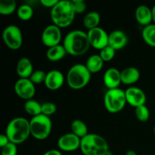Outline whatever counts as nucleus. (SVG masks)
<instances>
[{
    "mask_svg": "<svg viewBox=\"0 0 155 155\" xmlns=\"http://www.w3.org/2000/svg\"><path fill=\"white\" fill-rule=\"evenodd\" d=\"M153 155H155V154H153Z\"/></svg>",
    "mask_w": 155,
    "mask_h": 155,
    "instance_id": "obj_41",
    "label": "nucleus"
},
{
    "mask_svg": "<svg viewBox=\"0 0 155 155\" xmlns=\"http://www.w3.org/2000/svg\"><path fill=\"white\" fill-rule=\"evenodd\" d=\"M87 35L89 43L92 48L101 51L108 45L109 34L101 27H98L88 30Z\"/></svg>",
    "mask_w": 155,
    "mask_h": 155,
    "instance_id": "obj_9",
    "label": "nucleus"
},
{
    "mask_svg": "<svg viewBox=\"0 0 155 155\" xmlns=\"http://www.w3.org/2000/svg\"><path fill=\"white\" fill-rule=\"evenodd\" d=\"M2 39L6 46L12 50H18L23 44V35L18 26L9 25L2 32Z\"/></svg>",
    "mask_w": 155,
    "mask_h": 155,
    "instance_id": "obj_8",
    "label": "nucleus"
},
{
    "mask_svg": "<svg viewBox=\"0 0 155 155\" xmlns=\"http://www.w3.org/2000/svg\"><path fill=\"white\" fill-rule=\"evenodd\" d=\"M140 78V71L135 67H128L121 71V82L126 85H133Z\"/></svg>",
    "mask_w": 155,
    "mask_h": 155,
    "instance_id": "obj_19",
    "label": "nucleus"
},
{
    "mask_svg": "<svg viewBox=\"0 0 155 155\" xmlns=\"http://www.w3.org/2000/svg\"><path fill=\"white\" fill-rule=\"evenodd\" d=\"M103 82L108 89L119 88L121 82V72L118 69L111 68L107 69L103 76Z\"/></svg>",
    "mask_w": 155,
    "mask_h": 155,
    "instance_id": "obj_16",
    "label": "nucleus"
},
{
    "mask_svg": "<svg viewBox=\"0 0 155 155\" xmlns=\"http://www.w3.org/2000/svg\"><path fill=\"white\" fill-rule=\"evenodd\" d=\"M72 133L80 139H83L89 134L88 133V127L86 124L81 120H74L71 125Z\"/></svg>",
    "mask_w": 155,
    "mask_h": 155,
    "instance_id": "obj_23",
    "label": "nucleus"
},
{
    "mask_svg": "<svg viewBox=\"0 0 155 155\" xmlns=\"http://www.w3.org/2000/svg\"><path fill=\"white\" fill-rule=\"evenodd\" d=\"M17 74L20 78L29 79L33 73V67L28 58H21L18 60L16 66Z\"/></svg>",
    "mask_w": 155,
    "mask_h": 155,
    "instance_id": "obj_17",
    "label": "nucleus"
},
{
    "mask_svg": "<svg viewBox=\"0 0 155 155\" xmlns=\"http://www.w3.org/2000/svg\"><path fill=\"white\" fill-rule=\"evenodd\" d=\"M62 33L60 27H57L54 24L48 25L42 31V42L48 48L60 45L61 40Z\"/></svg>",
    "mask_w": 155,
    "mask_h": 155,
    "instance_id": "obj_10",
    "label": "nucleus"
},
{
    "mask_svg": "<svg viewBox=\"0 0 155 155\" xmlns=\"http://www.w3.org/2000/svg\"><path fill=\"white\" fill-rule=\"evenodd\" d=\"M125 94L127 104L135 108L144 105L146 103V95L144 91L139 88L134 86L127 88L125 90Z\"/></svg>",
    "mask_w": 155,
    "mask_h": 155,
    "instance_id": "obj_13",
    "label": "nucleus"
},
{
    "mask_svg": "<svg viewBox=\"0 0 155 155\" xmlns=\"http://www.w3.org/2000/svg\"><path fill=\"white\" fill-rule=\"evenodd\" d=\"M17 4L15 0H2L0 2V15L8 16L16 11Z\"/></svg>",
    "mask_w": 155,
    "mask_h": 155,
    "instance_id": "obj_26",
    "label": "nucleus"
},
{
    "mask_svg": "<svg viewBox=\"0 0 155 155\" xmlns=\"http://www.w3.org/2000/svg\"><path fill=\"white\" fill-rule=\"evenodd\" d=\"M154 135H155V126H154Z\"/></svg>",
    "mask_w": 155,
    "mask_h": 155,
    "instance_id": "obj_40",
    "label": "nucleus"
},
{
    "mask_svg": "<svg viewBox=\"0 0 155 155\" xmlns=\"http://www.w3.org/2000/svg\"><path fill=\"white\" fill-rule=\"evenodd\" d=\"M142 36L144 42L151 47H155V24L144 27L142 31Z\"/></svg>",
    "mask_w": 155,
    "mask_h": 155,
    "instance_id": "obj_24",
    "label": "nucleus"
},
{
    "mask_svg": "<svg viewBox=\"0 0 155 155\" xmlns=\"http://www.w3.org/2000/svg\"><path fill=\"white\" fill-rule=\"evenodd\" d=\"M30 135L37 140H45L51 134L52 123L49 117L43 114L33 117L30 120Z\"/></svg>",
    "mask_w": 155,
    "mask_h": 155,
    "instance_id": "obj_6",
    "label": "nucleus"
},
{
    "mask_svg": "<svg viewBox=\"0 0 155 155\" xmlns=\"http://www.w3.org/2000/svg\"><path fill=\"white\" fill-rule=\"evenodd\" d=\"M136 19L139 24L144 27L151 24L153 21L151 9L145 5L138 6L136 10Z\"/></svg>",
    "mask_w": 155,
    "mask_h": 155,
    "instance_id": "obj_18",
    "label": "nucleus"
},
{
    "mask_svg": "<svg viewBox=\"0 0 155 155\" xmlns=\"http://www.w3.org/2000/svg\"><path fill=\"white\" fill-rule=\"evenodd\" d=\"M2 155H17L18 154V147L17 145L9 142L8 145L2 148Z\"/></svg>",
    "mask_w": 155,
    "mask_h": 155,
    "instance_id": "obj_33",
    "label": "nucleus"
},
{
    "mask_svg": "<svg viewBox=\"0 0 155 155\" xmlns=\"http://www.w3.org/2000/svg\"><path fill=\"white\" fill-rule=\"evenodd\" d=\"M64 83V76L58 70H52L46 74L45 84V87L49 90L55 91L62 87Z\"/></svg>",
    "mask_w": 155,
    "mask_h": 155,
    "instance_id": "obj_14",
    "label": "nucleus"
},
{
    "mask_svg": "<svg viewBox=\"0 0 155 155\" xmlns=\"http://www.w3.org/2000/svg\"><path fill=\"white\" fill-rule=\"evenodd\" d=\"M43 155H62V154L60 151H58V150L51 149L48 150L46 152L44 153Z\"/></svg>",
    "mask_w": 155,
    "mask_h": 155,
    "instance_id": "obj_36",
    "label": "nucleus"
},
{
    "mask_svg": "<svg viewBox=\"0 0 155 155\" xmlns=\"http://www.w3.org/2000/svg\"><path fill=\"white\" fill-rule=\"evenodd\" d=\"M80 149L83 155H104L109 151V145L102 136L89 133L81 139Z\"/></svg>",
    "mask_w": 155,
    "mask_h": 155,
    "instance_id": "obj_4",
    "label": "nucleus"
},
{
    "mask_svg": "<svg viewBox=\"0 0 155 155\" xmlns=\"http://www.w3.org/2000/svg\"><path fill=\"white\" fill-rule=\"evenodd\" d=\"M126 155H137V154H136V151H133V150H129V151H127V153H126Z\"/></svg>",
    "mask_w": 155,
    "mask_h": 155,
    "instance_id": "obj_37",
    "label": "nucleus"
},
{
    "mask_svg": "<svg viewBox=\"0 0 155 155\" xmlns=\"http://www.w3.org/2000/svg\"><path fill=\"white\" fill-rule=\"evenodd\" d=\"M76 13L70 0H61L51 9V19L53 24L61 28H66L72 24Z\"/></svg>",
    "mask_w": 155,
    "mask_h": 155,
    "instance_id": "obj_2",
    "label": "nucleus"
},
{
    "mask_svg": "<svg viewBox=\"0 0 155 155\" xmlns=\"http://www.w3.org/2000/svg\"><path fill=\"white\" fill-rule=\"evenodd\" d=\"M92 74L86 65L77 64L71 67L67 74V83L70 88L75 90L86 87L91 80Z\"/></svg>",
    "mask_w": 155,
    "mask_h": 155,
    "instance_id": "obj_5",
    "label": "nucleus"
},
{
    "mask_svg": "<svg viewBox=\"0 0 155 155\" xmlns=\"http://www.w3.org/2000/svg\"><path fill=\"white\" fill-rule=\"evenodd\" d=\"M101 21V16L99 13L97 12H90L85 15L83 18V26L88 30L98 27V25Z\"/></svg>",
    "mask_w": 155,
    "mask_h": 155,
    "instance_id": "obj_22",
    "label": "nucleus"
},
{
    "mask_svg": "<svg viewBox=\"0 0 155 155\" xmlns=\"http://www.w3.org/2000/svg\"><path fill=\"white\" fill-rule=\"evenodd\" d=\"M151 12H152V18H153V21L155 23V5L153 6V8H151Z\"/></svg>",
    "mask_w": 155,
    "mask_h": 155,
    "instance_id": "obj_38",
    "label": "nucleus"
},
{
    "mask_svg": "<svg viewBox=\"0 0 155 155\" xmlns=\"http://www.w3.org/2000/svg\"><path fill=\"white\" fill-rule=\"evenodd\" d=\"M81 139L73 133H66L61 136L58 140V147L61 151L71 152L80 148Z\"/></svg>",
    "mask_w": 155,
    "mask_h": 155,
    "instance_id": "obj_12",
    "label": "nucleus"
},
{
    "mask_svg": "<svg viewBox=\"0 0 155 155\" xmlns=\"http://www.w3.org/2000/svg\"><path fill=\"white\" fill-rule=\"evenodd\" d=\"M63 45L67 53L72 56H81L90 48L87 33L80 30L70 32L64 39Z\"/></svg>",
    "mask_w": 155,
    "mask_h": 155,
    "instance_id": "obj_1",
    "label": "nucleus"
},
{
    "mask_svg": "<svg viewBox=\"0 0 155 155\" xmlns=\"http://www.w3.org/2000/svg\"><path fill=\"white\" fill-rule=\"evenodd\" d=\"M17 15L18 18L24 21H27L32 18L33 15V8L27 4L21 5L17 10Z\"/></svg>",
    "mask_w": 155,
    "mask_h": 155,
    "instance_id": "obj_27",
    "label": "nucleus"
},
{
    "mask_svg": "<svg viewBox=\"0 0 155 155\" xmlns=\"http://www.w3.org/2000/svg\"><path fill=\"white\" fill-rule=\"evenodd\" d=\"M57 110V106L53 102H44L42 104V114L50 117Z\"/></svg>",
    "mask_w": 155,
    "mask_h": 155,
    "instance_id": "obj_31",
    "label": "nucleus"
},
{
    "mask_svg": "<svg viewBox=\"0 0 155 155\" xmlns=\"http://www.w3.org/2000/svg\"><path fill=\"white\" fill-rule=\"evenodd\" d=\"M104 155H113V154H112L111 151H110V150H109V151H107Z\"/></svg>",
    "mask_w": 155,
    "mask_h": 155,
    "instance_id": "obj_39",
    "label": "nucleus"
},
{
    "mask_svg": "<svg viewBox=\"0 0 155 155\" xmlns=\"http://www.w3.org/2000/svg\"><path fill=\"white\" fill-rule=\"evenodd\" d=\"M104 63L99 54H92L86 61V67L91 74H97L101 71Z\"/></svg>",
    "mask_w": 155,
    "mask_h": 155,
    "instance_id": "obj_21",
    "label": "nucleus"
},
{
    "mask_svg": "<svg viewBox=\"0 0 155 155\" xmlns=\"http://www.w3.org/2000/svg\"><path fill=\"white\" fill-rule=\"evenodd\" d=\"M135 114H136V118L142 123L147 122L150 118L149 109L145 104L136 107L135 110Z\"/></svg>",
    "mask_w": 155,
    "mask_h": 155,
    "instance_id": "obj_28",
    "label": "nucleus"
},
{
    "mask_svg": "<svg viewBox=\"0 0 155 155\" xmlns=\"http://www.w3.org/2000/svg\"><path fill=\"white\" fill-rule=\"evenodd\" d=\"M76 15L83 14L86 10V4L83 0H71Z\"/></svg>",
    "mask_w": 155,
    "mask_h": 155,
    "instance_id": "obj_32",
    "label": "nucleus"
},
{
    "mask_svg": "<svg viewBox=\"0 0 155 155\" xmlns=\"http://www.w3.org/2000/svg\"><path fill=\"white\" fill-rule=\"evenodd\" d=\"M5 135L10 142L17 145L23 143L30 136V121L21 117L14 118L8 124Z\"/></svg>",
    "mask_w": 155,
    "mask_h": 155,
    "instance_id": "obj_3",
    "label": "nucleus"
},
{
    "mask_svg": "<svg viewBox=\"0 0 155 155\" xmlns=\"http://www.w3.org/2000/svg\"><path fill=\"white\" fill-rule=\"evenodd\" d=\"M127 43H128V36L123 30H114L109 34L108 45L113 48L115 51L123 49L125 48Z\"/></svg>",
    "mask_w": 155,
    "mask_h": 155,
    "instance_id": "obj_15",
    "label": "nucleus"
},
{
    "mask_svg": "<svg viewBox=\"0 0 155 155\" xmlns=\"http://www.w3.org/2000/svg\"><path fill=\"white\" fill-rule=\"evenodd\" d=\"M9 142H10V141L5 134L0 135V147H1V148L8 145Z\"/></svg>",
    "mask_w": 155,
    "mask_h": 155,
    "instance_id": "obj_35",
    "label": "nucleus"
},
{
    "mask_svg": "<svg viewBox=\"0 0 155 155\" xmlns=\"http://www.w3.org/2000/svg\"><path fill=\"white\" fill-rule=\"evenodd\" d=\"M58 2V0H40V3L42 6L48 8H52Z\"/></svg>",
    "mask_w": 155,
    "mask_h": 155,
    "instance_id": "obj_34",
    "label": "nucleus"
},
{
    "mask_svg": "<svg viewBox=\"0 0 155 155\" xmlns=\"http://www.w3.org/2000/svg\"><path fill=\"white\" fill-rule=\"evenodd\" d=\"M68 54L63 45H58L48 48L46 51V58L51 62L59 61Z\"/></svg>",
    "mask_w": 155,
    "mask_h": 155,
    "instance_id": "obj_20",
    "label": "nucleus"
},
{
    "mask_svg": "<svg viewBox=\"0 0 155 155\" xmlns=\"http://www.w3.org/2000/svg\"><path fill=\"white\" fill-rule=\"evenodd\" d=\"M15 92L19 98L28 101L36 94V87L30 79H18L15 84Z\"/></svg>",
    "mask_w": 155,
    "mask_h": 155,
    "instance_id": "obj_11",
    "label": "nucleus"
},
{
    "mask_svg": "<svg viewBox=\"0 0 155 155\" xmlns=\"http://www.w3.org/2000/svg\"><path fill=\"white\" fill-rule=\"evenodd\" d=\"M24 110L28 114L32 117H36L39 114H42V104H39L37 101L33 99L26 101L24 103Z\"/></svg>",
    "mask_w": 155,
    "mask_h": 155,
    "instance_id": "obj_25",
    "label": "nucleus"
},
{
    "mask_svg": "<svg viewBox=\"0 0 155 155\" xmlns=\"http://www.w3.org/2000/svg\"><path fill=\"white\" fill-rule=\"evenodd\" d=\"M127 103L125 91L120 88L108 89L104 95V107L107 111L111 114L120 112Z\"/></svg>",
    "mask_w": 155,
    "mask_h": 155,
    "instance_id": "obj_7",
    "label": "nucleus"
},
{
    "mask_svg": "<svg viewBox=\"0 0 155 155\" xmlns=\"http://www.w3.org/2000/svg\"><path fill=\"white\" fill-rule=\"evenodd\" d=\"M115 53L116 51L113 48L107 45L100 51L99 55L104 62H108L113 60L115 56Z\"/></svg>",
    "mask_w": 155,
    "mask_h": 155,
    "instance_id": "obj_29",
    "label": "nucleus"
},
{
    "mask_svg": "<svg viewBox=\"0 0 155 155\" xmlns=\"http://www.w3.org/2000/svg\"><path fill=\"white\" fill-rule=\"evenodd\" d=\"M46 74L42 70H37V71H33L32 75L30 76V79L33 84H40V83H45Z\"/></svg>",
    "mask_w": 155,
    "mask_h": 155,
    "instance_id": "obj_30",
    "label": "nucleus"
}]
</instances>
